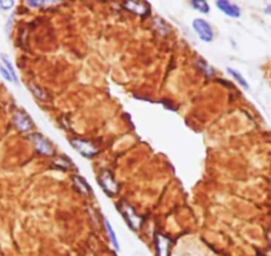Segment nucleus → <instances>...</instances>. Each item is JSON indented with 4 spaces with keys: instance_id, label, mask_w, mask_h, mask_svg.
I'll use <instances>...</instances> for the list:
<instances>
[{
    "instance_id": "f257e3e1",
    "label": "nucleus",
    "mask_w": 271,
    "mask_h": 256,
    "mask_svg": "<svg viewBox=\"0 0 271 256\" xmlns=\"http://www.w3.org/2000/svg\"><path fill=\"white\" fill-rule=\"evenodd\" d=\"M97 182L100 184V187L105 191L107 195L109 196H113V195H116L117 192H118V184H117L116 179L115 176L112 175L109 171H101L98 177H97Z\"/></svg>"
},
{
    "instance_id": "f03ea898",
    "label": "nucleus",
    "mask_w": 271,
    "mask_h": 256,
    "mask_svg": "<svg viewBox=\"0 0 271 256\" xmlns=\"http://www.w3.org/2000/svg\"><path fill=\"white\" fill-rule=\"evenodd\" d=\"M193 28L199 36V39L205 42V43H210L214 39V32L212 25L209 24L205 19H197L193 20Z\"/></svg>"
},
{
    "instance_id": "7ed1b4c3",
    "label": "nucleus",
    "mask_w": 271,
    "mask_h": 256,
    "mask_svg": "<svg viewBox=\"0 0 271 256\" xmlns=\"http://www.w3.org/2000/svg\"><path fill=\"white\" fill-rule=\"evenodd\" d=\"M69 143H71V146H72L80 155L85 156V158H93V156H96L97 153H98V149H97L96 146H93L92 143H89V142L84 140V139H71Z\"/></svg>"
},
{
    "instance_id": "20e7f679",
    "label": "nucleus",
    "mask_w": 271,
    "mask_h": 256,
    "mask_svg": "<svg viewBox=\"0 0 271 256\" xmlns=\"http://www.w3.org/2000/svg\"><path fill=\"white\" fill-rule=\"evenodd\" d=\"M29 140L32 142V144L36 148V151L41 155H45V156H51L54 155V148H52V144L49 143L48 139L44 138L41 133L34 132L29 135Z\"/></svg>"
},
{
    "instance_id": "39448f33",
    "label": "nucleus",
    "mask_w": 271,
    "mask_h": 256,
    "mask_svg": "<svg viewBox=\"0 0 271 256\" xmlns=\"http://www.w3.org/2000/svg\"><path fill=\"white\" fill-rule=\"evenodd\" d=\"M14 123L15 126H16V128H18L19 131H21V132H28V131H31L32 127H34V122H32L28 115H27L24 111H21V109L15 111Z\"/></svg>"
},
{
    "instance_id": "423d86ee",
    "label": "nucleus",
    "mask_w": 271,
    "mask_h": 256,
    "mask_svg": "<svg viewBox=\"0 0 271 256\" xmlns=\"http://www.w3.org/2000/svg\"><path fill=\"white\" fill-rule=\"evenodd\" d=\"M121 213L124 219H125L129 227H131L133 231H138L142 226V217L138 216L137 213H136L133 210H132L129 206H125V204H122V208H121Z\"/></svg>"
},
{
    "instance_id": "0eeeda50",
    "label": "nucleus",
    "mask_w": 271,
    "mask_h": 256,
    "mask_svg": "<svg viewBox=\"0 0 271 256\" xmlns=\"http://www.w3.org/2000/svg\"><path fill=\"white\" fill-rule=\"evenodd\" d=\"M172 240L162 234L155 235V256H170Z\"/></svg>"
},
{
    "instance_id": "6e6552de",
    "label": "nucleus",
    "mask_w": 271,
    "mask_h": 256,
    "mask_svg": "<svg viewBox=\"0 0 271 256\" xmlns=\"http://www.w3.org/2000/svg\"><path fill=\"white\" fill-rule=\"evenodd\" d=\"M122 5L136 15L148 16L150 14V5L145 1H125Z\"/></svg>"
},
{
    "instance_id": "1a4fd4ad",
    "label": "nucleus",
    "mask_w": 271,
    "mask_h": 256,
    "mask_svg": "<svg viewBox=\"0 0 271 256\" xmlns=\"http://www.w3.org/2000/svg\"><path fill=\"white\" fill-rule=\"evenodd\" d=\"M215 5L219 11H222L223 14L230 18H239L241 16V10L237 4L226 1V0H217Z\"/></svg>"
},
{
    "instance_id": "9d476101",
    "label": "nucleus",
    "mask_w": 271,
    "mask_h": 256,
    "mask_svg": "<svg viewBox=\"0 0 271 256\" xmlns=\"http://www.w3.org/2000/svg\"><path fill=\"white\" fill-rule=\"evenodd\" d=\"M72 180H73V184H75V187L78 190V192H81V193L87 195V196L91 195V192H92L91 186L88 184V182L84 179V177L78 176V175H73Z\"/></svg>"
},
{
    "instance_id": "9b49d317",
    "label": "nucleus",
    "mask_w": 271,
    "mask_h": 256,
    "mask_svg": "<svg viewBox=\"0 0 271 256\" xmlns=\"http://www.w3.org/2000/svg\"><path fill=\"white\" fill-rule=\"evenodd\" d=\"M0 59H1V62H3V67H4L8 72H10V75L12 76V79H14V83L18 84L19 83V80H18V76H16V71H15L14 65H12V63L10 62V59L5 56V55H0Z\"/></svg>"
},
{
    "instance_id": "f8f14e48",
    "label": "nucleus",
    "mask_w": 271,
    "mask_h": 256,
    "mask_svg": "<svg viewBox=\"0 0 271 256\" xmlns=\"http://www.w3.org/2000/svg\"><path fill=\"white\" fill-rule=\"evenodd\" d=\"M104 222H105V227H107V231L108 234H109V239H111L112 246L115 247L116 251H120V243H118V239H117L116 236V232L113 231V228H112L111 223L108 222V219H104Z\"/></svg>"
},
{
    "instance_id": "ddd939ff",
    "label": "nucleus",
    "mask_w": 271,
    "mask_h": 256,
    "mask_svg": "<svg viewBox=\"0 0 271 256\" xmlns=\"http://www.w3.org/2000/svg\"><path fill=\"white\" fill-rule=\"evenodd\" d=\"M228 74H229V75H232V79L237 80V83L239 84V85H242L243 88H245V89H249V83H247L246 79L243 78L242 75H241V74H239V72H238L237 69H234V68H228Z\"/></svg>"
},
{
    "instance_id": "4468645a",
    "label": "nucleus",
    "mask_w": 271,
    "mask_h": 256,
    "mask_svg": "<svg viewBox=\"0 0 271 256\" xmlns=\"http://www.w3.org/2000/svg\"><path fill=\"white\" fill-rule=\"evenodd\" d=\"M28 88L31 89V92L34 94V96H36V98L40 99V100H47V94H45V91H44L40 85L34 83H29Z\"/></svg>"
},
{
    "instance_id": "2eb2a0df",
    "label": "nucleus",
    "mask_w": 271,
    "mask_h": 256,
    "mask_svg": "<svg viewBox=\"0 0 271 256\" xmlns=\"http://www.w3.org/2000/svg\"><path fill=\"white\" fill-rule=\"evenodd\" d=\"M192 7H193L195 11L202 12V14H209V11H210L209 4L206 1H203V0H193V1H192Z\"/></svg>"
},
{
    "instance_id": "dca6fc26",
    "label": "nucleus",
    "mask_w": 271,
    "mask_h": 256,
    "mask_svg": "<svg viewBox=\"0 0 271 256\" xmlns=\"http://www.w3.org/2000/svg\"><path fill=\"white\" fill-rule=\"evenodd\" d=\"M197 65L199 67V69L202 71L203 74L206 75V76H213L214 75V68L210 65V64H208L205 60L199 59L198 62H197Z\"/></svg>"
},
{
    "instance_id": "f3484780",
    "label": "nucleus",
    "mask_w": 271,
    "mask_h": 256,
    "mask_svg": "<svg viewBox=\"0 0 271 256\" xmlns=\"http://www.w3.org/2000/svg\"><path fill=\"white\" fill-rule=\"evenodd\" d=\"M55 167L58 168V170H63V171H67L69 168L72 167L71 162L68 160V158H58L55 159Z\"/></svg>"
},
{
    "instance_id": "a211bd4d",
    "label": "nucleus",
    "mask_w": 271,
    "mask_h": 256,
    "mask_svg": "<svg viewBox=\"0 0 271 256\" xmlns=\"http://www.w3.org/2000/svg\"><path fill=\"white\" fill-rule=\"evenodd\" d=\"M58 4L56 1H44V0H28L27 5L34 7V8H41V7H48V5Z\"/></svg>"
},
{
    "instance_id": "6ab92c4d",
    "label": "nucleus",
    "mask_w": 271,
    "mask_h": 256,
    "mask_svg": "<svg viewBox=\"0 0 271 256\" xmlns=\"http://www.w3.org/2000/svg\"><path fill=\"white\" fill-rule=\"evenodd\" d=\"M15 5L14 0H0V10L8 11Z\"/></svg>"
},
{
    "instance_id": "aec40b11",
    "label": "nucleus",
    "mask_w": 271,
    "mask_h": 256,
    "mask_svg": "<svg viewBox=\"0 0 271 256\" xmlns=\"http://www.w3.org/2000/svg\"><path fill=\"white\" fill-rule=\"evenodd\" d=\"M0 74H1V76H3V78H4L7 82H12V83H14V79H12V76H11L10 72H8V71H7V69H5L3 65H0Z\"/></svg>"
},
{
    "instance_id": "412c9836",
    "label": "nucleus",
    "mask_w": 271,
    "mask_h": 256,
    "mask_svg": "<svg viewBox=\"0 0 271 256\" xmlns=\"http://www.w3.org/2000/svg\"><path fill=\"white\" fill-rule=\"evenodd\" d=\"M266 12H267V14H269V15H271V7H269V8H267Z\"/></svg>"
},
{
    "instance_id": "4be33fe9",
    "label": "nucleus",
    "mask_w": 271,
    "mask_h": 256,
    "mask_svg": "<svg viewBox=\"0 0 271 256\" xmlns=\"http://www.w3.org/2000/svg\"><path fill=\"white\" fill-rule=\"evenodd\" d=\"M175 256H186V255H175Z\"/></svg>"
}]
</instances>
